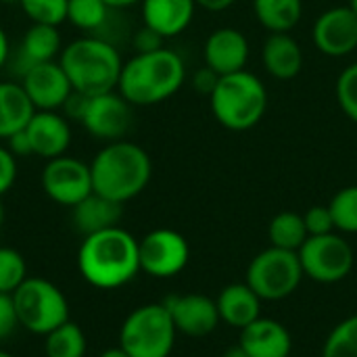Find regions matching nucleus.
<instances>
[{"mask_svg":"<svg viewBox=\"0 0 357 357\" xmlns=\"http://www.w3.org/2000/svg\"><path fill=\"white\" fill-rule=\"evenodd\" d=\"M261 63L274 79H295L303 69V48L291 33H270L261 46Z\"/></svg>","mask_w":357,"mask_h":357,"instance_id":"20","label":"nucleus"},{"mask_svg":"<svg viewBox=\"0 0 357 357\" xmlns=\"http://www.w3.org/2000/svg\"><path fill=\"white\" fill-rule=\"evenodd\" d=\"M8 56H10V42H8V36H6L4 27L0 25V69L6 65Z\"/></svg>","mask_w":357,"mask_h":357,"instance_id":"41","label":"nucleus"},{"mask_svg":"<svg viewBox=\"0 0 357 357\" xmlns=\"http://www.w3.org/2000/svg\"><path fill=\"white\" fill-rule=\"evenodd\" d=\"M77 268L88 284L102 291L119 289L140 272L138 241L121 226L84 236Z\"/></svg>","mask_w":357,"mask_h":357,"instance_id":"1","label":"nucleus"},{"mask_svg":"<svg viewBox=\"0 0 357 357\" xmlns=\"http://www.w3.org/2000/svg\"><path fill=\"white\" fill-rule=\"evenodd\" d=\"M314 46L331 56L343 59L357 50V15L345 6H333L318 15L312 27Z\"/></svg>","mask_w":357,"mask_h":357,"instance_id":"13","label":"nucleus"},{"mask_svg":"<svg viewBox=\"0 0 357 357\" xmlns=\"http://www.w3.org/2000/svg\"><path fill=\"white\" fill-rule=\"evenodd\" d=\"M303 274L320 284H337L345 280L354 270V249L337 232L322 236H307L297 251Z\"/></svg>","mask_w":357,"mask_h":357,"instance_id":"9","label":"nucleus"},{"mask_svg":"<svg viewBox=\"0 0 357 357\" xmlns=\"http://www.w3.org/2000/svg\"><path fill=\"white\" fill-rule=\"evenodd\" d=\"M17 180V157L0 144V197L6 195Z\"/></svg>","mask_w":357,"mask_h":357,"instance_id":"36","label":"nucleus"},{"mask_svg":"<svg viewBox=\"0 0 357 357\" xmlns=\"http://www.w3.org/2000/svg\"><path fill=\"white\" fill-rule=\"evenodd\" d=\"M209 105L215 121L230 132H247L255 128L268 111L266 84L251 71L243 69L220 75Z\"/></svg>","mask_w":357,"mask_h":357,"instance_id":"5","label":"nucleus"},{"mask_svg":"<svg viewBox=\"0 0 357 357\" xmlns=\"http://www.w3.org/2000/svg\"><path fill=\"white\" fill-rule=\"evenodd\" d=\"M121 213H123L121 203H115L98 192H92L75 207H71V222L79 234L90 236L119 226Z\"/></svg>","mask_w":357,"mask_h":357,"instance_id":"22","label":"nucleus"},{"mask_svg":"<svg viewBox=\"0 0 357 357\" xmlns=\"http://www.w3.org/2000/svg\"><path fill=\"white\" fill-rule=\"evenodd\" d=\"M163 36H159L157 31H153L151 27L142 25L136 36H134V50L136 52H153V50H159L163 48Z\"/></svg>","mask_w":357,"mask_h":357,"instance_id":"37","label":"nucleus"},{"mask_svg":"<svg viewBox=\"0 0 357 357\" xmlns=\"http://www.w3.org/2000/svg\"><path fill=\"white\" fill-rule=\"evenodd\" d=\"M109 10L105 0H69L67 21L82 31H96L105 25Z\"/></svg>","mask_w":357,"mask_h":357,"instance_id":"28","label":"nucleus"},{"mask_svg":"<svg viewBox=\"0 0 357 357\" xmlns=\"http://www.w3.org/2000/svg\"><path fill=\"white\" fill-rule=\"evenodd\" d=\"M19 84L33 102L36 111H59L73 92L71 82L59 61L31 65L21 73Z\"/></svg>","mask_w":357,"mask_h":357,"instance_id":"14","label":"nucleus"},{"mask_svg":"<svg viewBox=\"0 0 357 357\" xmlns=\"http://www.w3.org/2000/svg\"><path fill=\"white\" fill-rule=\"evenodd\" d=\"M109 8H128V6H134V4H140L142 0H105Z\"/></svg>","mask_w":357,"mask_h":357,"instance_id":"42","label":"nucleus"},{"mask_svg":"<svg viewBox=\"0 0 357 357\" xmlns=\"http://www.w3.org/2000/svg\"><path fill=\"white\" fill-rule=\"evenodd\" d=\"M253 15L270 33H291L303 17V0H253Z\"/></svg>","mask_w":357,"mask_h":357,"instance_id":"25","label":"nucleus"},{"mask_svg":"<svg viewBox=\"0 0 357 357\" xmlns=\"http://www.w3.org/2000/svg\"><path fill=\"white\" fill-rule=\"evenodd\" d=\"M0 357H13V356H10V354H6V351H2V349H0Z\"/></svg>","mask_w":357,"mask_h":357,"instance_id":"48","label":"nucleus"},{"mask_svg":"<svg viewBox=\"0 0 357 357\" xmlns=\"http://www.w3.org/2000/svg\"><path fill=\"white\" fill-rule=\"evenodd\" d=\"M27 278V266L19 251L0 247V293H15Z\"/></svg>","mask_w":357,"mask_h":357,"instance_id":"31","label":"nucleus"},{"mask_svg":"<svg viewBox=\"0 0 357 357\" xmlns=\"http://www.w3.org/2000/svg\"><path fill=\"white\" fill-rule=\"evenodd\" d=\"M238 345L251 357H289L293 351V337L278 320L257 318L241 331Z\"/></svg>","mask_w":357,"mask_h":357,"instance_id":"18","label":"nucleus"},{"mask_svg":"<svg viewBox=\"0 0 357 357\" xmlns=\"http://www.w3.org/2000/svg\"><path fill=\"white\" fill-rule=\"evenodd\" d=\"M94 192L126 205L151 182L153 161L149 153L130 140L107 142L90 163Z\"/></svg>","mask_w":357,"mask_h":357,"instance_id":"3","label":"nucleus"},{"mask_svg":"<svg viewBox=\"0 0 357 357\" xmlns=\"http://www.w3.org/2000/svg\"><path fill=\"white\" fill-rule=\"evenodd\" d=\"M335 228L343 234H357V184L345 186L328 203Z\"/></svg>","mask_w":357,"mask_h":357,"instance_id":"29","label":"nucleus"},{"mask_svg":"<svg viewBox=\"0 0 357 357\" xmlns=\"http://www.w3.org/2000/svg\"><path fill=\"white\" fill-rule=\"evenodd\" d=\"M249 40L236 27H218L213 29L203 46V59L209 69L218 75H230L243 71L249 61Z\"/></svg>","mask_w":357,"mask_h":357,"instance_id":"16","label":"nucleus"},{"mask_svg":"<svg viewBox=\"0 0 357 357\" xmlns=\"http://www.w3.org/2000/svg\"><path fill=\"white\" fill-rule=\"evenodd\" d=\"M6 149H8L15 157H29V155H33V153H31L29 138H27V134H25V128L19 130V132H15L13 136L6 138Z\"/></svg>","mask_w":357,"mask_h":357,"instance_id":"39","label":"nucleus"},{"mask_svg":"<svg viewBox=\"0 0 357 357\" xmlns=\"http://www.w3.org/2000/svg\"><path fill=\"white\" fill-rule=\"evenodd\" d=\"M176 326L163 303H146L130 312L119 331V347L130 357H169Z\"/></svg>","mask_w":357,"mask_h":357,"instance_id":"6","label":"nucleus"},{"mask_svg":"<svg viewBox=\"0 0 357 357\" xmlns=\"http://www.w3.org/2000/svg\"><path fill=\"white\" fill-rule=\"evenodd\" d=\"M199 8H205L209 13H222V10H228L236 0H195Z\"/></svg>","mask_w":357,"mask_h":357,"instance_id":"40","label":"nucleus"},{"mask_svg":"<svg viewBox=\"0 0 357 357\" xmlns=\"http://www.w3.org/2000/svg\"><path fill=\"white\" fill-rule=\"evenodd\" d=\"M347 6H349V8H351V10L357 15V0H349V2H347Z\"/></svg>","mask_w":357,"mask_h":357,"instance_id":"45","label":"nucleus"},{"mask_svg":"<svg viewBox=\"0 0 357 357\" xmlns=\"http://www.w3.org/2000/svg\"><path fill=\"white\" fill-rule=\"evenodd\" d=\"M33 113L36 107L21 84L0 82V140L23 130Z\"/></svg>","mask_w":357,"mask_h":357,"instance_id":"24","label":"nucleus"},{"mask_svg":"<svg viewBox=\"0 0 357 357\" xmlns=\"http://www.w3.org/2000/svg\"><path fill=\"white\" fill-rule=\"evenodd\" d=\"M40 184L46 197L63 207H75L94 192L90 163L69 155L48 159L42 169Z\"/></svg>","mask_w":357,"mask_h":357,"instance_id":"10","label":"nucleus"},{"mask_svg":"<svg viewBox=\"0 0 357 357\" xmlns=\"http://www.w3.org/2000/svg\"><path fill=\"white\" fill-rule=\"evenodd\" d=\"M218 79H220V75L213 71V69H209L207 65L203 67V69H199L197 73H195V77H192V86H195V90L197 92H201V94H211L213 92V88H215V84H218Z\"/></svg>","mask_w":357,"mask_h":357,"instance_id":"38","label":"nucleus"},{"mask_svg":"<svg viewBox=\"0 0 357 357\" xmlns=\"http://www.w3.org/2000/svg\"><path fill=\"white\" fill-rule=\"evenodd\" d=\"M307 228L301 213L295 211H280L272 218L268 226V238L270 247L287 249V251H299L303 243L307 241Z\"/></svg>","mask_w":357,"mask_h":357,"instance_id":"26","label":"nucleus"},{"mask_svg":"<svg viewBox=\"0 0 357 357\" xmlns=\"http://www.w3.org/2000/svg\"><path fill=\"white\" fill-rule=\"evenodd\" d=\"M59 63L71 82V88L86 96L105 94L117 90L123 61L115 46L96 36H82L69 42Z\"/></svg>","mask_w":357,"mask_h":357,"instance_id":"4","label":"nucleus"},{"mask_svg":"<svg viewBox=\"0 0 357 357\" xmlns=\"http://www.w3.org/2000/svg\"><path fill=\"white\" fill-rule=\"evenodd\" d=\"M174 326L178 333L201 339L211 335L220 320L215 299H209L201 293H188V295H172L163 301Z\"/></svg>","mask_w":357,"mask_h":357,"instance_id":"15","label":"nucleus"},{"mask_svg":"<svg viewBox=\"0 0 357 357\" xmlns=\"http://www.w3.org/2000/svg\"><path fill=\"white\" fill-rule=\"evenodd\" d=\"M215 305L220 320L238 331L261 318V299L247 282L224 287L215 299Z\"/></svg>","mask_w":357,"mask_h":357,"instance_id":"21","label":"nucleus"},{"mask_svg":"<svg viewBox=\"0 0 357 357\" xmlns=\"http://www.w3.org/2000/svg\"><path fill=\"white\" fill-rule=\"evenodd\" d=\"M322 357H357V314L331 331L322 347Z\"/></svg>","mask_w":357,"mask_h":357,"instance_id":"30","label":"nucleus"},{"mask_svg":"<svg viewBox=\"0 0 357 357\" xmlns=\"http://www.w3.org/2000/svg\"><path fill=\"white\" fill-rule=\"evenodd\" d=\"M44 339H46L44 343L46 357H84L88 349L84 331L71 320L50 331Z\"/></svg>","mask_w":357,"mask_h":357,"instance_id":"27","label":"nucleus"},{"mask_svg":"<svg viewBox=\"0 0 357 357\" xmlns=\"http://www.w3.org/2000/svg\"><path fill=\"white\" fill-rule=\"evenodd\" d=\"M19 328V316L10 293H0V341L8 339Z\"/></svg>","mask_w":357,"mask_h":357,"instance_id":"35","label":"nucleus"},{"mask_svg":"<svg viewBox=\"0 0 357 357\" xmlns=\"http://www.w3.org/2000/svg\"><path fill=\"white\" fill-rule=\"evenodd\" d=\"M98 357H130V356H128V354H126V351H123L119 345H117V347H111V349L102 351V354H100Z\"/></svg>","mask_w":357,"mask_h":357,"instance_id":"44","label":"nucleus"},{"mask_svg":"<svg viewBox=\"0 0 357 357\" xmlns=\"http://www.w3.org/2000/svg\"><path fill=\"white\" fill-rule=\"evenodd\" d=\"M67 4L69 0H21L19 6L27 15L31 23L44 25H61L67 21Z\"/></svg>","mask_w":357,"mask_h":357,"instance_id":"32","label":"nucleus"},{"mask_svg":"<svg viewBox=\"0 0 357 357\" xmlns=\"http://www.w3.org/2000/svg\"><path fill=\"white\" fill-rule=\"evenodd\" d=\"M222 357H251V356H249L241 345H234V347H230V349H228V351H226Z\"/></svg>","mask_w":357,"mask_h":357,"instance_id":"43","label":"nucleus"},{"mask_svg":"<svg viewBox=\"0 0 357 357\" xmlns=\"http://www.w3.org/2000/svg\"><path fill=\"white\" fill-rule=\"evenodd\" d=\"M19 326L46 337L50 331L69 320V303L63 291L46 278L27 276L13 293Z\"/></svg>","mask_w":357,"mask_h":357,"instance_id":"7","label":"nucleus"},{"mask_svg":"<svg viewBox=\"0 0 357 357\" xmlns=\"http://www.w3.org/2000/svg\"><path fill=\"white\" fill-rule=\"evenodd\" d=\"M82 126L92 138L107 142L123 140L132 126V105L119 94V90L90 96Z\"/></svg>","mask_w":357,"mask_h":357,"instance_id":"12","label":"nucleus"},{"mask_svg":"<svg viewBox=\"0 0 357 357\" xmlns=\"http://www.w3.org/2000/svg\"><path fill=\"white\" fill-rule=\"evenodd\" d=\"M301 215H303V222H305V228H307L310 236H322V234L337 232L335 220H333V213H331L328 205H314Z\"/></svg>","mask_w":357,"mask_h":357,"instance_id":"34","label":"nucleus"},{"mask_svg":"<svg viewBox=\"0 0 357 357\" xmlns=\"http://www.w3.org/2000/svg\"><path fill=\"white\" fill-rule=\"evenodd\" d=\"M303 276L299 253L278 247H268L257 253L247 268V284L261 301H282L291 297Z\"/></svg>","mask_w":357,"mask_h":357,"instance_id":"8","label":"nucleus"},{"mask_svg":"<svg viewBox=\"0 0 357 357\" xmlns=\"http://www.w3.org/2000/svg\"><path fill=\"white\" fill-rule=\"evenodd\" d=\"M2 222H4V207H2V203H0V226H2Z\"/></svg>","mask_w":357,"mask_h":357,"instance_id":"47","label":"nucleus"},{"mask_svg":"<svg viewBox=\"0 0 357 357\" xmlns=\"http://www.w3.org/2000/svg\"><path fill=\"white\" fill-rule=\"evenodd\" d=\"M186 82V67L178 52L165 46L136 52L123 63L117 90L132 107H153L172 98Z\"/></svg>","mask_w":357,"mask_h":357,"instance_id":"2","label":"nucleus"},{"mask_svg":"<svg viewBox=\"0 0 357 357\" xmlns=\"http://www.w3.org/2000/svg\"><path fill=\"white\" fill-rule=\"evenodd\" d=\"M2 4H19L21 0H0Z\"/></svg>","mask_w":357,"mask_h":357,"instance_id":"46","label":"nucleus"},{"mask_svg":"<svg viewBox=\"0 0 357 357\" xmlns=\"http://www.w3.org/2000/svg\"><path fill=\"white\" fill-rule=\"evenodd\" d=\"M63 50V40L56 25H44V23H31L21 40L19 46V63L21 73L38 63L54 61Z\"/></svg>","mask_w":357,"mask_h":357,"instance_id":"23","label":"nucleus"},{"mask_svg":"<svg viewBox=\"0 0 357 357\" xmlns=\"http://www.w3.org/2000/svg\"><path fill=\"white\" fill-rule=\"evenodd\" d=\"M138 255L140 272H146L153 278H172L188 266L190 247L180 232L157 228L138 241Z\"/></svg>","mask_w":357,"mask_h":357,"instance_id":"11","label":"nucleus"},{"mask_svg":"<svg viewBox=\"0 0 357 357\" xmlns=\"http://www.w3.org/2000/svg\"><path fill=\"white\" fill-rule=\"evenodd\" d=\"M335 94H337V102H339L341 111L345 113V117H349L354 123H357V63L347 65L339 73Z\"/></svg>","mask_w":357,"mask_h":357,"instance_id":"33","label":"nucleus"},{"mask_svg":"<svg viewBox=\"0 0 357 357\" xmlns=\"http://www.w3.org/2000/svg\"><path fill=\"white\" fill-rule=\"evenodd\" d=\"M31 153L42 159L67 155L71 144V126L59 111H36L25 126Z\"/></svg>","mask_w":357,"mask_h":357,"instance_id":"17","label":"nucleus"},{"mask_svg":"<svg viewBox=\"0 0 357 357\" xmlns=\"http://www.w3.org/2000/svg\"><path fill=\"white\" fill-rule=\"evenodd\" d=\"M142 25L151 27L159 36L176 38L180 36L195 19L197 2L195 0H142Z\"/></svg>","mask_w":357,"mask_h":357,"instance_id":"19","label":"nucleus"}]
</instances>
